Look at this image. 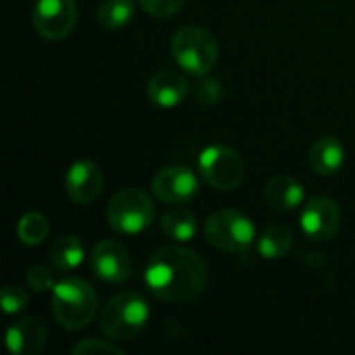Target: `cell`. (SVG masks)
I'll use <instances>...</instances> for the list:
<instances>
[{
    "instance_id": "cell-19",
    "label": "cell",
    "mask_w": 355,
    "mask_h": 355,
    "mask_svg": "<svg viewBox=\"0 0 355 355\" xmlns=\"http://www.w3.org/2000/svg\"><path fill=\"white\" fill-rule=\"evenodd\" d=\"M293 245V233L285 225H272L268 227L260 239H258V254L264 260H281L291 252Z\"/></svg>"
},
{
    "instance_id": "cell-18",
    "label": "cell",
    "mask_w": 355,
    "mask_h": 355,
    "mask_svg": "<svg viewBox=\"0 0 355 355\" xmlns=\"http://www.w3.org/2000/svg\"><path fill=\"white\" fill-rule=\"evenodd\" d=\"M160 229L168 239L177 243H187L198 233V218L185 208H173L160 218Z\"/></svg>"
},
{
    "instance_id": "cell-2",
    "label": "cell",
    "mask_w": 355,
    "mask_h": 355,
    "mask_svg": "<svg viewBox=\"0 0 355 355\" xmlns=\"http://www.w3.org/2000/svg\"><path fill=\"white\" fill-rule=\"evenodd\" d=\"M56 322L67 331L85 329L98 312V295L81 277H64L52 289L50 302Z\"/></svg>"
},
{
    "instance_id": "cell-6",
    "label": "cell",
    "mask_w": 355,
    "mask_h": 355,
    "mask_svg": "<svg viewBox=\"0 0 355 355\" xmlns=\"http://www.w3.org/2000/svg\"><path fill=\"white\" fill-rule=\"evenodd\" d=\"M106 220L110 229L121 235H137L154 220V204L139 187H125L114 193L106 206Z\"/></svg>"
},
{
    "instance_id": "cell-21",
    "label": "cell",
    "mask_w": 355,
    "mask_h": 355,
    "mask_svg": "<svg viewBox=\"0 0 355 355\" xmlns=\"http://www.w3.org/2000/svg\"><path fill=\"white\" fill-rule=\"evenodd\" d=\"M50 233V223L42 212H27L17 223V237L25 245H40Z\"/></svg>"
},
{
    "instance_id": "cell-12",
    "label": "cell",
    "mask_w": 355,
    "mask_h": 355,
    "mask_svg": "<svg viewBox=\"0 0 355 355\" xmlns=\"http://www.w3.org/2000/svg\"><path fill=\"white\" fill-rule=\"evenodd\" d=\"M104 177L96 162L92 160H77L69 166L64 175V191L75 204H92L102 193Z\"/></svg>"
},
{
    "instance_id": "cell-5",
    "label": "cell",
    "mask_w": 355,
    "mask_h": 355,
    "mask_svg": "<svg viewBox=\"0 0 355 355\" xmlns=\"http://www.w3.org/2000/svg\"><path fill=\"white\" fill-rule=\"evenodd\" d=\"M204 235L212 248L225 254H245L256 239V227L243 212L223 208L208 216Z\"/></svg>"
},
{
    "instance_id": "cell-9",
    "label": "cell",
    "mask_w": 355,
    "mask_h": 355,
    "mask_svg": "<svg viewBox=\"0 0 355 355\" xmlns=\"http://www.w3.org/2000/svg\"><path fill=\"white\" fill-rule=\"evenodd\" d=\"M302 231L312 241H331L341 227V210L335 200L327 196L312 198L300 214Z\"/></svg>"
},
{
    "instance_id": "cell-17",
    "label": "cell",
    "mask_w": 355,
    "mask_h": 355,
    "mask_svg": "<svg viewBox=\"0 0 355 355\" xmlns=\"http://www.w3.org/2000/svg\"><path fill=\"white\" fill-rule=\"evenodd\" d=\"M85 250L79 237L62 235L50 245V262L58 272H73L81 266Z\"/></svg>"
},
{
    "instance_id": "cell-16",
    "label": "cell",
    "mask_w": 355,
    "mask_h": 355,
    "mask_svg": "<svg viewBox=\"0 0 355 355\" xmlns=\"http://www.w3.org/2000/svg\"><path fill=\"white\" fill-rule=\"evenodd\" d=\"M310 168L320 175V177H331L337 175L345 162V146L341 144L339 137L327 135L320 137L316 144L310 148Z\"/></svg>"
},
{
    "instance_id": "cell-23",
    "label": "cell",
    "mask_w": 355,
    "mask_h": 355,
    "mask_svg": "<svg viewBox=\"0 0 355 355\" xmlns=\"http://www.w3.org/2000/svg\"><path fill=\"white\" fill-rule=\"evenodd\" d=\"M27 291L19 285H6L0 293V304L4 314H19L27 306Z\"/></svg>"
},
{
    "instance_id": "cell-13",
    "label": "cell",
    "mask_w": 355,
    "mask_h": 355,
    "mask_svg": "<svg viewBox=\"0 0 355 355\" xmlns=\"http://www.w3.org/2000/svg\"><path fill=\"white\" fill-rule=\"evenodd\" d=\"M187 92H189L187 79L181 73L171 71V69H162V71L154 73L146 85L148 100L158 108L179 106L185 100Z\"/></svg>"
},
{
    "instance_id": "cell-4",
    "label": "cell",
    "mask_w": 355,
    "mask_h": 355,
    "mask_svg": "<svg viewBox=\"0 0 355 355\" xmlns=\"http://www.w3.org/2000/svg\"><path fill=\"white\" fill-rule=\"evenodd\" d=\"M171 52L175 62L189 75H208L218 62L216 37L200 25H183L171 37Z\"/></svg>"
},
{
    "instance_id": "cell-22",
    "label": "cell",
    "mask_w": 355,
    "mask_h": 355,
    "mask_svg": "<svg viewBox=\"0 0 355 355\" xmlns=\"http://www.w3.org/2000/svg\"><path fill=\"white\" fill-rule=\"evenodd\" d=\"M193 98L202 106H214L223 98V85H220V81L214 79V77H210V75H202L200 81L193 85Z\"/></svg>"
},
{
    "instance_id": "cell-8",
    "label": "cell",
    "mask_w": 355,
    "mask_h": 355,
    "mask_svg": "<svg viewBox=\"0 0 355 355\" xmlns=\"http://www.w3.org/2000/svg\"><path fill=\"white\" fill-rule=\"evenodd\" d=\"M31 21L44 40H64L77 23L75 0H37L31 12Z\"/></svg>"
},
{
    "instance_id": "cell-11",
    "label": "cell",
    "mask_w": 355,
    "mask_h": 355,
    "mask_svg": "<svg viewBox=\"0 0 355 355\" xmlns=\"http://www.w3.org/2000/svg\"><path fill=\"white\" fill-rule=\"evenodd\" d=\"M198 177L187 166H164L152 179V193L162 204H187L198 196Z\"/></svg>"
},
{
    "instance_id": "cell-25",
    "label": "cell",
    "mask_w": 355,
    "mask_h": 355,
    "mask_svg": "<svg viewBox=\"0 0 355 355\" xmlns=\"http://www.w3.org/2000/svg\"><path fill=\"white\" fill-rule=\"evenodd\" d=\"M27 285L29 289H33L35 293H48L56 287L54 275L48 266H31L27 272Z\"/></svg>"
},
{
    "instance_id": "cell-3",
    "label": "cell",
    "mask_w": 355,
    "mask_h": 355,
    "mask_svg": "<svg viewBox=\"0 0 355 355\" xmlns=\"http://www.w3.org/2000/svg\"><path fill=\"white\" fill-rule=\"evenodd\" d=\"M150 318V306L137 291H121L112 295L100 310V329L102 333L116 341L125 343L135 339Z\"/></svg>"
},
{
    "instance_id": "cell-1",
    "label": "cell",
    "mask_w": 355,
    "mask_h": 355,
    "mask_svg": "<svg viewBox=\"0 0 355 355\" xmlns=\"http://www.w3.org/2000/svg\"><path fill=\"white\" fill-rule=\"evenodd\" d=\"M144 281L156 300L189 304L204 293L208 266L196 252L183 245H166L148 260Z\"/></svg>"
},
{
    "instance_id": "cell-15",
    "label": "cell",
    "mask_w": 355,
    "mask_h": 355,
    "mask_svg": "<svg viewBox=\"0 0 355 355\" xmlns=\"http://www.w3.org/2000/svg\"><path fill=\"white\" fill-rule=\"evenodd\" d=\"M264 200L272 210L291 212L304 202V185L291 175H277L266 183Z\"/></svg>"
},
{
    "instance_id": "cell-7",
    "label": "cell",
    "mask_w": 355,
    "mask_h": 355,
    "mask_svg": "<svg viewBox=\"0 0 355 355\" xmlns=\"http://www.w3.org/2000/svg\"><path fill=\"white\" fill-rule=\"evenodd\" d=\"M200 175L218 191H233L245 177V162L237 150L229 146H206L198 158Z\"/></svg>"
},
{
    "instance_id": "cell-14",
    "label": "cell",
    "mask_w": 355,
    "mask_h": 355,
    "mask_svg": "<svg viewBox=\"0 0 355 355\" xmlns=\"http://www.w3.org/2000/svg\"><path fill=\"white\" fill-rule=\"evenodd\" d=\"M46 345V327L40 318H23L8 327L6 347L12 355H37Z\"/></svg>"
},
{
    "instance_id": "cell-26",
    "label": "cell",
    "mask_w": 355,
    "mask_h": 355,
    "mask_svg": "<svg viewBox=\"0 0 355 355\" xmlns=\"http://www.w3.org/2000/svg\"><path fill=\"white\" fill-rule=\"evenodd\" d=\"M185 0H139V6L154 17H171L181 10Z\"/></svg>"
},
{
    "instance_id": "cell-20",
    "label": "cell",
    "mask_w": 355,
    "mask_h": 355,
    "mask_svg": "<svg viewBox=\"0 0 355 355\" xmlns=\"http://www.w3.org/2000/svg\"><path fill=\"white\" fill-rule=\"evenodd\" d=\"M135 15L133 0H104L96 10V19L104 29H123Z\"/></svg>"
},
{
    "instance_id": "cell-10",
    "label": "cell",
    "mask_w": 355,
    "mask_h": 355,
    "mask_svg": "<svg viewBox=\"0 0 355 355\" xmlns=\"http://www.w3.org/2000/svg\"><path fill=\"white\" fill-rule=\"evenodd\" d=\"M89 266L100 281L110 285L125 283L133 272V260L127 248L112 239H104L94 245L89 254Z\"/></svg>"
},
{
    "instance_id": "cell-24",
    "label": "cell",
    "mask_w": 355,
    "mask_h": 355,
    "mask_svg": "<svg viewBox=\"0 0 355 355\" xmlns=\"http://www.w3.org/2000/svg\"><path fill=\"white\" fill-rule=\"evenodd\" d=\"M73 355H125V352L116 347V341L110 343L100 339H85L73 347Z\"/></svg>"
}]
</instances>
